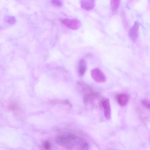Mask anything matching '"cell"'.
Returning a JSON list of instances; mask_svg holds the SVG:
<instances>
[{
    "mask_svg": "<svg viewBox=\"0 0 150 150\" xmlns=\"http://www.w3.org/2000/svg\"><path fill=\"white\" fill-rule=\"evenodd\" d=\"M58 144L70 150H88V144L83 139L72 133L59 135Z\"/></svg>",
    "mask_w": 150,
    "mask_h": 150,
    "instance_id": "cell-1",
    "label": "cell"
},
{
    "mask_svg": "<svg viewBox=\"0 0 150 150\" xmlns=\"http://www.w3.org/2000/svg\"><path fill=\"white\" fill-rule=\"evenodd\" d=\"M100 96L99 93L93 91L92 88L84 93L83 102L86 106L92 105Z\"/></svg>",
    "mask_w": 150,
    "mask_h": 150,
    "instance_id": "cell-2",
    "label": "cell"
},
{
    "mask_svg": "<svg viewBox=\"0 0 150 150\" xmlns=\"http://www.w3.org/2000/svg\"><path fill=\"white\" fill-rule=\"evenodd\" d=\"M91 73L92 78L97 82L102 83L106 81L105 74L98 68H95L92 69L91 71Z\"/></svg>",
    "mask_w": 150,
    "mask_h": 150,
    "instance_id": "cell-3",
    "label": "cell"
},
{
    "mask_svg": "<svg viewBox=\"0 0 150 150\" xmlns=\"http://www.w3.org/2000/svg\"><path fill=\"white\" fill-rule=\"evenodd\" d=\"M62 23L66 27L73 30L78 29L81 25L80 21L76 19L65 18L62 21Z\"/></svg>",
    "mask_w": 150,
    "mask_h": 150,
    "instance_id": "cell-4",
    "label": "cell"
},
{
    "mask_svg": "<svg viewBox=\"0 0 150 150\" xmlns=\"http://www.w3.org/2000/svg\"><path fill=\"white\" fill-rule=\"evenodd\" d=\"M101 104L103 108L105 117L107 119L109 120L111 114V109L109 100L107 98H104L101 100Z\"/></svg>",
    "mask_w": 150,
    "mask_h": 150,
    "instance_id": "cell-5",
    "label": "cell"
},
{
    "mask_svg": "<svg viewBox=\"0 0 150 150\" xmlns=\"http://www.w3.org/2000/svg\"><path fill=\"white\" fill-rule=\"evenodd\" d=\"M139 28V24L138 21H136L129 30V36L133 42L135 41L137 38Z\"/></svg>",
    "mask_w": 150,
    "mask_h": 150,
    "instance_id": "cell-6",
    "label": "cell"
},
{
    "mask_svg": "<svg viewBox=\"0 0 150 150\" xmlns=\"http://www.w3.org/2000/svg\"><path fill=\"white\" fill-rule=\"evenodd\" d=\"M115 98L117 103L121 106L126 105L129 100L128 96L124 93L117 94L115 96Z\"/></svg>",
    "mask_w": 150,
    "mask_h": 150,
    "instance_id": "cell-7",
    "label": "cell"
},
{
    "mask_svg": "<svg viewBox=\"0 0 150 150\" xmlns=\"http://www.w3.org/2000/svg\"><path fill=\"white\" fill-rule=\"evenodd\" d=\"M81 8L85 10H90L93 8L95 5L94 0H82L80 1Z\"/></svg>",
    "mask_w": 150,
    "mask_h": 150,
    "instance_id": "cell-8",
    "label": "cell"
},
{
    "mask_svg": "<svg viewBox=\"0 0 150 150\" xmlns=\"http://www.w3.org/2000/svg\"><path fill=\"white\" fill-rule=\"evenodd\" d=\"M87 69V64L85 60L81 59L79 61L78 69V74L80 76H83L85 74Z\"/></svg>",
    "mask_w": 150,
    "mask_h": 150,
    "instance_id": "cell-9",
    "label": "cell"
},
{
    "mask_svg": "<svg viewBox=\"0 0 150 150\" xmlns=\"http://www.w3.org/2000/svg\"><path fill=\"white\" fill-rule=\"evenodd\" d=\"M120 1L118 0H113L111 1V5L112 10L115 11L118 8Z\"/></svg>",
    "mask_w": 150,
    "mask_h": 150,
    "instance_id": "cell-10",
    "label": "cell"
},
{
    "mask_svg": "<svg viewBox=\"0 0 150 150\" xmlns=\"http://www.w3.org/2000/svg\"><path fill=\"white\" fill-rule=\"evenodd\" d=\"M42 147L44 150H50L52 145L49 141L47 140L44 141L42 144Z\"/></svg>",
    "mask_w": 150,
    "mask_h": 150,
    "instance_id": "cell-11",
    "label": "cell"
},
{
    "mask_svg": "<svg viewBox=\"0 0 150 150\" xmlns=\"http://www.w3.org/2000/svg\"><path fill=\"white\" fill-rule=\"evenodd\" d=\"M5 21L7 23L11 24L15 23L16 20L15 18L12 16H7L5 18Z\"/></svg>",
    "mask_w": 150,
    "mask_h": 150,
    "instance_id": "cell-12",
    "label": "cell"
},
{
    "mask_svg": "<svg viewBox=\"0 0 150 150\" xmlns=\"http://www.w3.org/2000/svg\"><path fill=\"white\" fill-rule=\"evenodd\" d=\"M51 2L53 5L57 6H61L62 4V1L60 0H52Z\"/></svg>",
    "mask_w": 150,
    "mask_h": 150,
    "instance_id": "cell-13",
    "label": "cell"
},
{
    "mask_svg": "<svg viewBox=\"0 0 150 150\" xmlns=\"http://www.w3.org/2000/svg\"><path fill=\"white\" fill-rule=\"evenodd\" d=\"M142 104L146 108L150 109V102L148 101L144 100L142 102Z\"/></svg>",
    "mask_w": 150,
    "mask_h": 150,
    "instance_id": "cell-14",
    "label": "cell"
},
{
    "mask_svg": "<svg viewBox=\"0 0 150 150\" xmlns=\"http://www.w3.org/2000/svg\"><path fill=\"white\" fill-rule=\"evenodd\" d=\"M16 103L13 102L11 103L10 104H9V108L10 109H15L17 106V105Z\"/></svg>",
    "mask_w": 150,
    "mask_h": 150,
    "instance_id": "cell-15",
    "label": "cell"
},
{
    "mask_svg": "<svg viewBox=\"0 0 150 150\" xmlns=\"http://www.w3.org/2000/svg\"></svg>",
    "mask_w": 150,
    "mask_h": 150,
    "instance_id": "cell-16",
    "label": "cell"
}]
</instances>
